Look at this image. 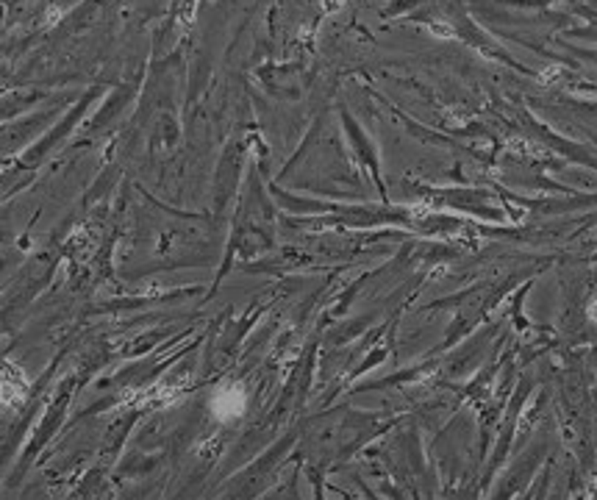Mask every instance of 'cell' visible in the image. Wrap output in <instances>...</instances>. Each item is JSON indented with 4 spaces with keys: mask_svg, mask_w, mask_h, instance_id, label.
Returning a JSON list of instances; mask_svg holds the SVG:
<instances>
[{
    "mask_svg": "<svg viewBox=\"0 0 597 500\" xmlns=\"http://www.w3.org/2000/svg\"><path fill=\"white\" fill-rule=\"evenodd\" d=\"M245 395L239 392V389H223L214 400H212V409H214V414H220V417H237V414H242L245 411Z\"/></svg>",
    "mask_w": 597,
    "mask_h": 500,
    "instance_id": "6da1fadb",
    "label": "cell"
}]
</instances>
